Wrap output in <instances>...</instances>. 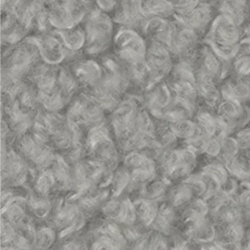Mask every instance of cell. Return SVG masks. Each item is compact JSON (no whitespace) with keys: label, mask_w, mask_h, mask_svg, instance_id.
<instances>
[{"label":"cell","mask_w":250,"mask_h":250,"mask_svg":"<svg viewBox=\"0 0 250 250\" xmlns=\"http://www.w3.org/2000/svg\"><path fill=\"white\" fill-rule=\"evenodd\" d=\"M204 172L214 177L221 184H225L228 181L226 169L220 164H210L206 167Z\"/></svg>","instance_id":"2"},{"label":"cell","mask_w":250,"mask_h":250,"mask_svg":"<svg viewBox=\"0 0 250 250\" xmlns=\"http://www.w3.org/2000/svg\"><path fill=\"white\" fill-rule=\"evenodd\" d=\"M99 9L103 12L113 11L118 5V0H96Z\"/></svg>","instance_id":"3"},{"label":"cell","mask_w":250,"mask_h":250,"mask_svg":"<svg viewBox=\"0 0 250 250\" xmlns=\"http://www.w3.org/2000/svg\"><path fill=\"white\" fill-rule=\"evenodd\" d=\"M87 50L92 54L102 52L107 47L112 33V23L106 13L96 11L89 16L86 24Z\"/></svg>","instance_id":"1"}]
</instances>
